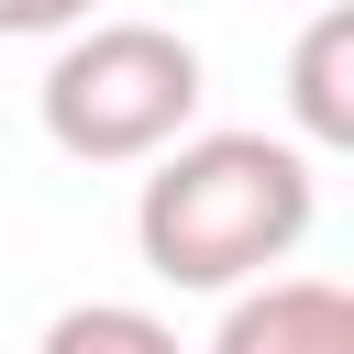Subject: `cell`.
I'll return each instance as SVG.
<instances>
[{"label": "cell", "mask_w": 354, "mask_h": 354, "mask_svg": "<svg viewBox=\"0 0 354 354\" xmlns=\"http://www.w3.org/2000/svg\"><path fill=\"white\" fill-rule=\"evenodd\" d=\"M321 210V166L288 133H177L166 155H144V199H133V243L166 288H243L266 266H288L310 243Z\"/></svg>", "instance_id": "6da1fadb"}, {"label": "cell", "mask_w": 354, "mask_h": 354, "mask_svg": "<svg viewBox=\"0 0 354 354\" xmlns=\"http://www.w3.org/2000/svg\"><path fill=\"white\" fill-rule=\"evenodd\" d=\"M288 122H299L321 155L354 144V0H321V11H310L299 55H288Z\"/></svg>", "instance_id": "277c9868"}, {"label": "cell", "mask_w": 354, "mask_h": 354, "mask_svg": "<svg viewBox=\"0 0 354 354\" xmlns=\"http://www.w3.org/2000/svg\"><path fill=\"white\" fill-rule=\"evenodd\" d=\"M88 11H100V0H0V44H11V33H77Z\"/></svg>", "instance_id": "8992f818"}, {"label": "cell", "mask_w": 354, "mask_h": 354, "mask_svg": "<svg viewBox=\"0 0 354 354\" xmlns=\"http://www.w3.org/2000/svg\"><path fill=\"white\" fill-rule=\"evenodd\" d=\"M199 354H354V299L332 277H243Z\"/></svg>", "instance_id": "3957f363"}, {"label": "cell", "mask_w": 354, "mask_h": 354, "mask_svg": "<svg viewBox=\"0 0 354 354\" xmlns=\"http://www.w3.org/2000/svg\"><path fill=\"white\" fill-rule=\"evenodd\" d=\"M44 144L77 166H144L199 122V44L166 22H77L44 66Z\"/></svg>", "instance_id": "7a4b0ae2"}, {"label": "cell", "mask_w": 354, "mask_h": 354, "mask_svg": "<svg viewBox=\"0 0 354 354\" xmlns=\"http://www.w3.org/2000/svg\"><path fill=\"white\" fill-rule=\"evenodd\" d=\"M33 354H188L177 321H155L144 299H77L33 332Z\"/></svg>", "instance_id": "5b68a950"}]
</instances>
